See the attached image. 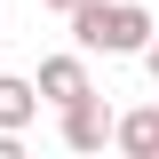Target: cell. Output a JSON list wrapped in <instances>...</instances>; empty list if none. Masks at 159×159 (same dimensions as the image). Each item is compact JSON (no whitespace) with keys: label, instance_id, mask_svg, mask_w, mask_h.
I'll return each instance as SVG.
<instances>
[{"label":"cell","instance_id":"2","mask_svg":"<svg viewBox=\"0 0 159 159\" xmlns=\"http://www.w3.org/2000/svg\"><path fill=\"white\" fill-rule=\"evenodd\" d=\"M56 127H64V151H103L119 119L103 111V96H80V103H64V119H56Z\"/></svg>","mask_w":159,"mask_h":159},{"label":"cell","instance_id":"7","mask_svg":"<svg viewBox=\"0 0 159 159\" xmlns=\"http://www.w3.org/2000/svg\"><path fill=\"white\" fill-rule=\"evenodd\" d=\"M40 8H56V16H72V8H88V0H40Z\"/></svg>","mask_w":159,"mask_h":159},{"label":"cell","instance_id":"3","mask_svg":"<svg viewBox=\"0 0 159 159\" xmlns=\"http://www.w3.org/2000/svg\"><path fill=\"white\" fill-rule=\"evenodd\" d=\"M40 96L56 103V111H64V103H80V96H96V80H88V48H80V56H48V64H40Z\"/></svg>","mask_w":159,"mask_h":159},{"label":"cell","instance_id":"6","mask_svg":"<svg viewBox=\"0 0 159 159\" xmlns=\"http://www.w3.org/2000/svg\"><path fill=\"white\" fill-rule=\"evenodd\" d=\"M143 72H151V88H159V32H151V48H143Z\"/></svg>","mask_w":159,"mask_h":159},{"label":"cell","instance_id":"1","mask_svg":"<svg viewBox=\"0 0 159 159\" xmlns=\"http://www.w3.org/2000/svg\"><path fill=\"white\" fill-rule=\"evenodd\" d=\"M151 32L159 24L143 16V0H88V8H72V40L88 56H143Z\"/></svg>","mask_w":159,"mask_h":159},{"label":"cell","instance_id":"4","mask_svg":"<svg viewBox=\"0 0 159 159\" xmlns=\"http://www.w3.org/2000/svg\"><path fill=\"white\" fill-rule=\"evenodd\" d=\"M111 143H119L127 159H159V103H143V111H119Z\"/></svg>","mask_w":159,"mask_h":159},{"label":"cell","instance_id":"5","mask_svg":"<svg viewBox=\"0 0 159 159\" xmlns=\"http://www.w3.org/2000/svg\"><path fill=\"white\" fill-rule=\"evenodd\" d=\"M40 111V80H16V72H0V127L8 135H24Z\"/></svg>","mask_w":159,"mask_h":159}]
</instances>
